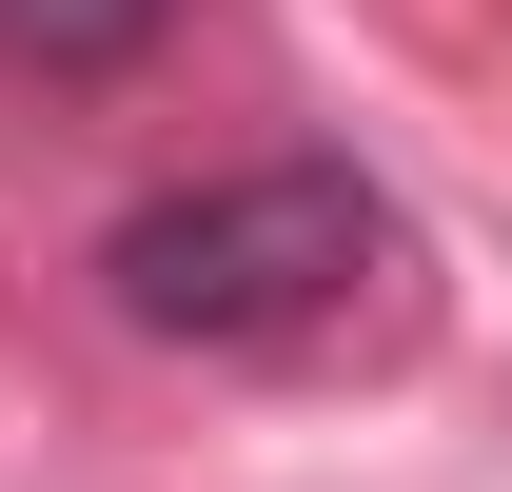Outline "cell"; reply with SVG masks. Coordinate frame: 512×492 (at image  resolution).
Segmentation results:
<instances>
[{
  "label": "cell",
  "instance_id": "6da1fadb",
  "mask_svg": "<svg viewBox=\"0 0 512 492\" xmlns=\"http://www.w3.org/2000/svg\"><path fill=\"white\" fill-rule=\"evenodd\" d=\"M414 237L355 158H256V178H197V197H138L99 237V296L178 355H335L355 315H394Z\"/></svg>",
  "mask_w": 512,
  "mask_h": 492
},
{
  "label": "cell",
  "instance_id": "7a4b0ae2",
  "mask_svg": "<svg viewBox=\"0 0 512 492\" xmlns=\"http://www.w3.org/2000/svg\"><path fill=\"white\" fill-rule=\"evenodd\" d=\"M158 20L178 0H0V60L20 79H119V60H158Z\"/></svg>",
  "mask_w": 512,
  "mask_h": 492
}]
</instances>
